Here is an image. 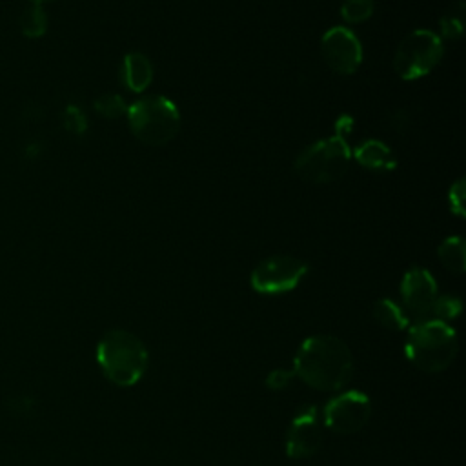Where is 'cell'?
<instances>
[{
    "instance_id": "6da1fadb",
    "label": "cell",
    "mask_w": 466,
    "mask_h": 466,
    "mask_svg": "<svg viewBox=\"0 0 466 466\" xmlns=\"http://www.w3.org/2000/svg\"><path fill=\"white\" fill-rule=\"evenodd\" d=\"M293 373L320 391L342 390L353 373V357L346 342L333 335L306 339L293 359Z\"/></svg>"
},
{
    "instance_id": "7a4b0ae2",
    "label": "cell",
    "mask_w": 466,
    "mask_h": 466,
    "mask_svg": "<svg viewBox=\"0 0 466 466\" xmlns=\"http://www.w3.org/2000/svg\"><path fill=\"white\" fill-rule=\"evenodd\" d=\"M457 348L455 329L448 322L428 319L410 326L404 353L415 368L437 373L453 362Z\"/></svg>"
},
{
    "instance_id": "3957f363",
    "label": "cell",
    "mask_w": 466,
    "mask_h": 466,
    "mask_svg": "<svg viewBox=\"0 0 466 466\" xmlns=\"http://www.w3.org/2000/svg\"><path fill=\"white\" fill-rule=\"evenodd\" d=\"M144 342L126 329L107 331L96 346V360L104 375L116 386L137 384L147 368Z\"/></svg>"
},
{
    "instance_id": "277c9868",
    "label": "cell",
    "mask_w": 466,
    "mask_h": 466,
    "mask_svg": "<svg viewBox=\"0 0 466 466\" xmlns=\"http://www.w3.org/2000/svg\"><path fill=\"white\" fill-rule=\"evenodd\" d=\"M131 133L144 144H167L180 127L177 106L166 96H146L127 107Z\"/></svg>"
},
{
    "instance_id": "5b68a950",
    "label": "cell",
    "mask_w": 466,
    "mask_h": 466,
    "mask_svg": "<svg viewBox=\"0 0 466 466\" xmlns=\"http://www.w3.org/2000/svg\"><path fill=\"white\" fill-rule=\"evenodd\" d=\"M350 158L351 151L346 138L335 135L306 147L295 160V171L308 182L326 184L346 173Z\"/></svg>"
},
{
    "instance_id": "8992f818",
    "label": "cell",
    "mask_w": 466,
    "mask_h": 466,
    "mask_svg": "<svg viewBox=\"0 0 466 466\" xmlns=\"http://www.w3.org/2000/svg\"><path fill=\"white\" fill-rule=\"evenodd\" d=\"M442 40L430 29H415L399 44L393 67L404 80H415L428 75L442 58Z\"/></svg>"
},
{
    "instance_id": "52a82bcc",
    "label": "cell",
    "mask_w": 466,
    "mask_h": 466,
    "mask_svg": "<svg viewBox=\"0 0 466 466\" xmlns=\"http://www.w3.org/2000/svg\"><path fill=\"white\" fill-rule=\"evenodd\" d=\"M308 264L297 257L275 255L255 266L251 271V286L262 295L288 293L306 277Z\"/></svg>"
},
{
    "instance_id": "ba28073f",
    "label": "cell",
    "mask_w": 466,
    "mask_h": 466,
    "mask_svg": "<svg viewBox=\"0 0 466 466\" xmlns=\"http://www.w3.org/2000/svg\"><path fill=\"white\" fill-rule=\"evenodd\" d=\"M371 417V400L366 393L350 390L329 399L322 410V422L339 435H351L362 430Z\"/></svg>"
},
{
    "instance_id": "9c48e42d",
    "label": "cell",
    "mask_w": 466,
    "mask_h": 466,
    "mask_svg": "<svg viewBox=\"0 0 466 466\" xmlns=\"http://www.w3.org/2000/svg\"><path fill=\"white\" fill-rule=\"evenodd\" d=\"M402 309L410 320L420 322L431 319V308L437 299V282L424 268H411L400 282Z\"/></svg>"
},
{
    "instance_id": "30bf717a",
    "label": "cell",
    "mask_w": 466,
    "mask_h": 466,
    "mask_svg": "<svg viewBox=\"0 0 466 466\" xmlns=\"http://www.w3.org/2000/svg\"><path fill=\"white\" fill-rule=\"evenodd\" d=\"M322 442V420L317 406H302L286 431V453L291 459L311 457Z\"/></svg>"
},
{
    "instance_id": "8fae6325",
    "label": "cell",
    "mask_w": 466,
    "mask_h": 466,
    "mask_svg": "<svg viewBox=\"0 0 466 466\" xmlns=\"http://www.w3.org/2000/svg\"><path fill=\"white\" fill-rule=\"evenodd\" d=\"M320 53L326 66L339 75H351L362 62V46L346 27H331L320 40Z\"/></svg>"
},
{
    "instance_id": "7c38bea8",
    "label": "cell",
    "mask_w": 466,
    "mask_h": 466,
    "mask_svg": "<svg viewBox=\"0 0 466 466\" xmlns=\"http://www.w3.org/2000/svg\"><path fill=\"white\" fill-rule=\"evenodd\" d=\"M122 78H124L127 89H131L135 93L144 91L153 78V66H151L149 58L138 51L127 53L124 58V66H122Z\"/></svg>"
},
{
    "instance_id": "4fadbf2b",
    "label": "cell",
    "mask_w": 466,
    "mask_h": 466,
    "mask_svg": "<svg viewBox=\"0 0 466 466\" xmlns=\"http://www.w3.org/2000/svg\"><path fill=\"white\" fill-rule=\"evenodd\" d=\"M355 158L360 166L375 171H391L395 169V158L390 147L380 140H366L355 149Z\"/></svg>"
},
{
    "instance_id": "5bb4252c",
    "label": "cell",
    "mask_w": 466,
    "mask_h": 466,
    "mask_svg": "<svg viewBox=\"0 0 466 466\" xmlns=\"http://www.w3.org/2000/svg\"><path fill=\"white\" fill-rule=\"evenodd\" d=\"M373 317L380 326H384L390 331H402L410 326V319L404 313V309L390 299H380L375 302Z\"/></svg>"
},
{
    "instance_id": "9a60e30c",
    "label": "cell",
    "mask_w": 466,
    "mask_h": 466,
    "mask_svg": "<svg viewBox=\"0 0 466 466\" xmlns=\"http://www.w3.org/2000/svg\"><path fill=\"white\" fill-rule=\"evenodd\" d=\"M439 260L448 271L462 273L466 269V244L462 237H448L437 248Z\"/></svg>"
},
{
    "instance_id": "2e32d148",
    "label": "cell",
    "mask_w": 466,
    "mask_h": 466,
    "mask_svg": "<svg viewBox=\"0 0 466 466\" xmlns=\"http://www.w3.org/2000/svg\"><path fill=\"white\" fill-rule=\"evenodd\" d=\"M20 31L25 38H40L46 35L47 25H49V18H47V11L44 9L42 4H33L29 2V5L22 11L20 15Z\"/></svg>"
},
{
    "instance_id": "e0dca14e",
    "label": "cell",
    "mask_w": 466,
    "mask_h": 466,
    "mask_svg": "<svg viewBox=\"0 0 466 466\" xmlns=\"http://www.w3.org/2000/svg\"><path fill=\"white\" fill-rule=\"evenodd\" d=\"M93 107L95 111L104 116V118H120L127 113V106L124 102L122 96L118 95H113V93H106V95H100L95 102H93Z\"/></svg>"
},
{
    "instance_id": "ac0fdd59",
    "label": "cell",
    "mask_w": 466,
    "mask_h": 466,
    "mask_svg": "<svg viewBox=\"0 0 466 466\" xmlns=\"http://www.w3.org/2000/svg\"><path fill=\"white\" fill-rule=\"evenodd\" d=\"M461 311H462V302H461L459 297H455V295H437V299L433 302V308H431V319L448 322V320L459 317Z\"/></svg>"
},
{
    "instance_id": "d6986e66",
    "label": "cell",
    "mask_w": 466,
    "mask_h": 466,
    "mask_svg": "<svg viewBox=\"0 0 466 466\" xmlns=\"http://www.w3.org/2000/svg\"><path fill=\"white\" fill-rule=\"evenodd\" d=\"M373 0H344L340 15L350 24H360L373 15Z\"/></svg>"
},
{
    "instance_id": "ffe728a7",
    "label": "cell",
    "mask_w": 466,
    "mask_h": 466,
    "mask_svg": "<svg viewBox=\"0 0 466 466\" xmlns=\"http://www.w3.org/2000/svg\"><path fill=\"white\" fill-rule=\"evenodd\" d=\"M462 2L455 7H450V11L441 18L439 25H441V35L444 38H459L462 35L464 29V9H462Z\"/></svg>"
},
{
    "instance_id": "44dd1931",
    "label": "cell",
    "mask_w": 466,
    "mask_h": 466,
    "mask_svg": "<svg viewBox=\"0 0 466 466\" xmlns=\"http://www.w3.org/2000/svg\"><path fill=\"white\" fill-rule=\"evenodd\" d=\"M62 127L71 135H82L87 129V115L76 104H69L62 111Z\"/></svg>"
},
{
    "instance_id": "7402d4cb",
    "label": "cell",
    "mask_w": 466,
    "mask_h": 466,
    "mask_svg": "<svg viewBox=\"0 0 466 466\" xmlns=\"http://www.w3.org/2000/svg\"><path fill=\"white\" fill-rule=\"evenodd\" d=\"M293 379H295L293 370L277 368V370H273V371L268 373V377H266V386H268L269 390H273V391H280V390H286V388L291 384Z\"/></svg>"
},
{
    "instance_id": "603a6c76",
    "label": "cell",
    "mask_w": 466,
    "mask_h": 466,
    "mask_svg": "<svg viewBox=\"0 0 466 466\" xmlns=\"http://www.w3.org/2000/svg\"><path fill=\"white\" fill-rule=\"evenodd\" d=\"M464 195H466L464 180L461 178L450 187V209L459 217H464Z\"/></svg>"
},
{
    "instance_id": "cb8c5ba5",
    "label": "cell",
    "mask_w": 466,
    "mask_h": 466,
    "mask_svg": "<svg viewBox=\"0 0 466 466\" xmlns=\"http://www.w3.org/2000/svg\"><path fill=\"white\" fill-rule=\"evenodd\" d=\"M44 153V144L40 140H31L24 146V158L25 160H36Z\"/></svg>"
},
{
    "instance_id": "d4e9b609",
    "label": "cell",
    "mask_w": 466,
    "mask_h": 466,
    "mask_svg": "<svg viewBox=\"0 0 466 466\" xmlns=\"http://www.w3.org/2000/svg\"><path fill=\"white\" fill-rule=\"evenodd\" d=\"M351 126H353V118L350 115H340L337 124H335V129H337V135L344 138L346 133L351 131Z\"/></svg>"
},
{
    "instance_id": "484cf974",
    "label": "cell",
    "mask_w": 466,
    "mask_h": 466,
    "mask_svg": "<svg viewBox=\"0 0 466 466\" xmlns=\"http://www.w3.org/2000/svg\"><path fill=\"white\" fill-rule=\"evenodd\" d=\"M22 116H24L25 120H38V118L42 116V109H40L38 106H29V107H25V109L22 111Z\"/></svg>"
},
{
    "instance_id": "4316f807",
    "label": "cell",
    "mask_w": 466,
    "mask_h": 466,
    "mask_svg": "<svg viewBox=\"0 0 466 466\" xmlns=\"http://www.w3.org/2000/svg\"><path fill=\"white\" fill-rule=\"evenodd\" d=\"M29 2H33V4H46V2H53V0H29Z\"/></svg>"
}]
</instances>
